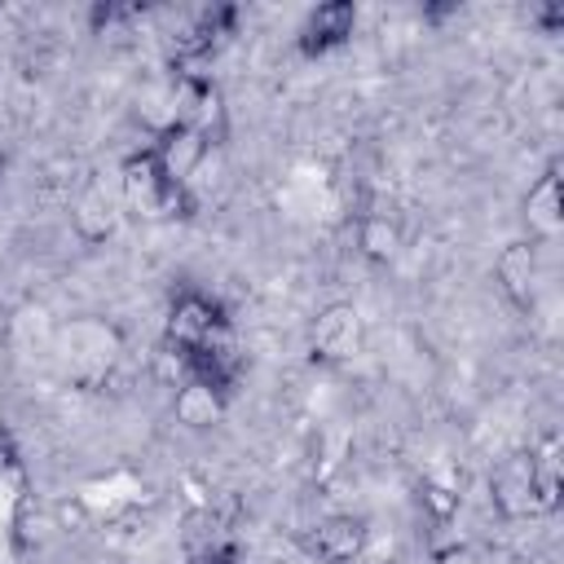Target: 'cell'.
<instances>
[{
  "label": "cell",
  "mask_w": 564,
  "mask_h": 564,
  "mask_svg": "<svg viewBox=\"0 0 564 564\" xmlns=\"http://www.w3.org/2000/svg\"><path fill=\"white\" fill-rule=\"evenodd\" d=\"M119 189H123V203L132 212L150 216V220H176V216H189L194 212L189 185H176L163 172L154 145H141V150H132L119 163Z\"/></svg>",
  "instance_id": "6da1fadb"
},
{
  "label": "cell",
  "mask_w": 564,
  "mask_h": 564,
  "mask_svg": "<svg viewBox=\"0 0 564 564\" xmlns=\"http://www.w3.org/2000/svg\"><path fill=\"white\" fill-rule=\"evenodd\" d=\"M172 123L198 132L207 145L225 141V97L220 84L203 70H176V88H172Z\"/></svg>",
  "instance_id": "7a4b0ae2"
},
{
  "label": "cell",
  "mask_w": 564,
  "mask_h": 564,
  "mask_svg": "<svg viewBox=\"0 0 564 564\" xmlns=\"http://www.w3.org/2000/svg\"><path fill=\"white\" fill-rule=\"evenodd\" d=\"M238 26V9L234 4H207L194 9L172 35H167V57L176 70H198L203 57H212Z\"/></svg>",
  "instance_id": "3957f363"
},
{
  "label": "cell",
  "mask_w": 564,
  "mask_h": 564,
  "mask_svg": "<svg viewBox=\"0 0 564 564\" xmlns=\"http://www.w3.org/2000/svg\"><path fill=\"white\" fill-rule=\"evenodd\" d=\"M361 344H366V322L348 300L317 308V317L308 322V357L317 366H344L361 352Z\"/></svg>",
  "instance_id": "277c9868"
},
{
  "label": "cell",
  "mask_w": 564,
  "mask_h": 564,
  "mask_svg": "<svg viewBox=\"0 0 564 564\" xmlns=\"http://www.w3.org/2000/svg\"><path fill=\"white\" fill-rule=\"evenodd\" d=\"M489 494H494V507H498L502 520L542 516L538 494H533V463H529V449H516V454H507V458L494 467Z\"/></svg>",
  "instance_id": "5b68a950"
},
{
  "label": "cell",
  "mask_w": 564,
  "mask_h": 564,
  "mask_svg": "<svg viewBox=\"0 0 564 564\" xmlns=\"http://www.w3.org/2000/svg\"><path fill=\"white\" fill-rule=\"evenodd\" d=\"M352 31H357V4H352V0H326V4H317V9L300 22L295 48H300L304 57H326L330 48L348 44Z\"/></svg>",
  "instance_id": "8992f818"
},
{
  "label": "cell",
  "mask_w": 564,
  "mask_h": 564,
  "mask_svg": "<svg viewBox=\"0 0 564 564\" xmlns=\"http://www.w3.org/2000/svg\"><path fill=\"white\" fill-rule=\"evenodd\" d=\"M370 542V524L352 511H335V516H322L308 533V555L322 560V564H352Z\"/></svg>",
  "instance_id": "52a82bcc"
},
{
  "label": "cell",
  "mask_w": 564,
  "mask_h": 564,
  "mask_svg": "<svg viewBox=\"0 0 564 564\" xmlns=\"http://www.w3.org/2000/svg\"><path fill=\"white\" fill-rule=\"evenodd\" d=\"M494 282L520 313H529L538 300V242H529V238L507 242L494 260Z\"/></svg>",
  "instance_id": "ba28073f"
},
{
  "label": "cell",
  "mask_w": 564,
  "mask_h": 564,
  "mask_svg": "<svg viewBox=\"0 0 564 564\" xmlns=\"http://www.w3.org/2000/svg\"><path fill=\"white\" fill-rule=\"evenodd\" d=\"M524 225H529V242H555L560 238L564 198H560V167L555 163L533 181V189L524 198Z\"/></svg>",
  "instance_id": "9c48e42d"
},
{
  "label": "cell",
  "mask_w": 564,
  "mask_h": 564,
  "mask_svg": "<svg viewBox=\"0 0 564 564\" xmlns=\"http://www.w3.org/2000/svg\"><path fill=\"white\" fill-rule=\"evenodd\" d=\"M225 405H229V392H220V388H212V383H203V379H185V383L176 388V397H172L176 423H185V427H194V432L216 427L220 414H225Z\"/></svg>",
  "instance_id": "30bf717a"
},
{
  "label": "cell",
  "mask_w": 564,
  "mask_h": 564,
  "mask_svg": "<svg viewBox=\"0 0 564 564\" xmlns=\"http://www.w3.org/2000/svg\"><path fill=\"white\" fill-rule=\"evenodd\" d=\"M529 463H533V494L542 516H551L564 498V471H560V436L546 432L538 445H529Z\"/></svg>",
  "instance_id": "8fae6325"
},
{
  "label": "cell",
  "mask_w": 564,
  "mask_h": 564,
  "mask_svg": "<svg viewBox=\"0 0 564 564\" xmlns=\"http://www.w3.org/2000/svg\"><path fill=\"white\" fill-rule=\"evenodd\" d=\"M357 251H361L370 264L397 260V251H401V220L388 216V212H366V216L357 220Z\"/></svg>",
  "instance_id": "7c38bea8"
},
{
  "label": "cell",
  "mask_w": 564,
  "mask_h": 564,
  "mask_svg": "<svg viewBox=\"0 0 564 564\" xmlns=\"http://www.w3.org/2000/svg\"><path fill=\"white\" fill-rule=\"evenodd\" d=\"M145 13V4H115V0H101L88 9V22L93 31H110V26H123V22H137Z\"/></svg>",
  "instance_id": "4fadbf2b"
},
{
  "label": "cell",
  "mask_w": 564,
  "mask_h": 564,
  "mask_svg": "<svg viewBox=\"0 0 564 564\" xmlns=\"http://www.w3.org/2000/svg\"><path fill=\"white\" fill-rule=\"evenodd\" d=\"M419 498H423L441 520H449V516H454V507H458V494H454V489H445V485H436V480H423V485H419Z\"/></svg>",
  "instance_id": "5bb4252c"
},
{
  "label": "cell",
  "mask_w": 564,
  "mask_h": 564,
  "mask_svg": "<svg viewBox=\"0 0 564 564\" xmlns=\"http://www.w3.org/2000/svg\"><path fill=\"white\" fill-rule=\"evenodd\" d=\"M432 564H480V551L467 542H445L432 551Z\"/></svg>",
  "instance_id": "9a60e30c"
},
{
  "label": "cell",
  "mask_w": 564,
  "mask_h": 564,
  "mask_svg": "<svg viewBox=\"0 0 564 564\" xmlns=\"http://www.w3.org/2000/svg\"><path fill=\"white\" fill-rule=\"evenodd\" d=\"M529 18H533L546 35H555V31L564 26V4H533V9H529Z\"/></svg>",
  "instance_id": "2e32d148"
},
{
  "label": "cell",
  "mask_w": 564,
  "mask_h": 564,
  "mask_svg": "<svg viewBox=\"0 0 564 564\" xmlns=\"http://www.w3.org/2000/svg\"><path fill=\"white\" fill-rule=\"evenodd\" d=\"M449 13H458V4H432V9H423L427 22H441V18H449Z\"/></svg>",
  "instance_id": "e0dca14e"
},
{
  "label": "cell",
  "mask_w": 564,
  "mask_h": 564,
  "mask_svg": "<svg viewBox=\"0 0 564 564\" xmlns=\"http://www.w3.org/2000/svg\"><path fill=\"white\" fill-rule=\"evenodd\" d=\"M4 375H9V344L0 339V383H4Z\"/></svg>",
  "instance_id": "ac0fdd59"
},
{
  "label": "cell",
  "mask_w": 564,
  "mask_h": 564,
  "mask_svg": "<svg viewBox=\"0 0 564 564\" xmlns=\"http://www.w3.org/2000/svg\"><path fill=\"white\" fill-rule=\"evenodd\" d=\"M0 167H4V159H0Z\"/></svg>",
  "instance_id": "d6986e66"
}]
</instances>
